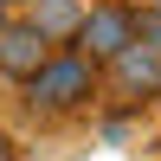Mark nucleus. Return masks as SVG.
I'll list each match as a JSON object with an SVG mask.
<instances>
[{
  "mask_svg": "<svg viewBox=\"0 0 161 161\" xmlns=\"http://www.w3.org/2000/svg\"><path fill=\"white\" fill-rule=\"evenodd\" d=\"M136 39H142V45H155V52H161V7H148V0L136 7Z\"/></svg>",
  "mask_w": 161,
  "mask_h": 161,
  "instance_id": "6",
  "label": "nucleus"
},
{
  "mask_svg": "<svg viewBox=\"0 0 161 161\" xmlns=\"http://www.w3.org/2000/svg\"><path fill=\"white\" fill-rule=\"evenodd\" d=\"M19 90H26V103L45 110V116L84 110V103L97 97V58H90V52H52V58L39 64Z\"/></svg>",
  "mask_w": 161,
  "mask_h": 161,
  "instance_id": "1",
  "label": "nucleus"
},
{
  "mask_svg": "<svg viewBox=\"0 0 161 161\" xmlns=\"http://www.w3.org/2000/svg\"><path fill=\"white\" fill-rule=\"evenodd\" d=\"M52 52H58V45H52L32 19H7V26H0V71H7L13 84H26V77H32Z\"/></svg>",
  "mask_w": 161,
  "mask_h": 161,
  "instance_id": "3",
  "label": "nucleus"
},
{
  "mask_svg": "<svg viewBox=\"0 0 161 161\" xmlns=\"http://www.w3.org/2000/svg\"><path fill=\"white\" fill-rule=\"evenodd\" d=\"M26 19H32L52 45H71L77 26H84V7H77V0H26Z\"/></svg>",
  "mask_w": 161,
  "mask_h": 161,
  "instance_id": "5",
  "label": "nucleus"
},
{
  "mask_svg": "<svg viewBox=\"0 0 161 161\" xmlns=\"http://www.w3.org/2000/svg\"><path fill=\"white\" fill-rule=\"evenodd\" d=\"M71 45H77V52H90L97 64H110L123 45H136V7H123V0H110V7H90Z\"/></svg>",
  "mask_w": 161,
  "mask_h": 161,
  "instance_id": "2",
  "label": "nucleus"
},
{
  "mask_svg": "<svg viewBox=\"0 0 161 161\" xmlns=\"http://www.w3.org/2000/svg\"><path fill=\"white\" fill-rule=\"evenodd\" d=\"M110 71H116V84L136 90V97H161V52H155V45H142V39L116 52Z\"/></svg>",
  "mask_w": 161,
  "mask_h": 161,
  "instance_id": "4",
  "label": "nucleus"
},
{
  "mask_svg": "<svg viewBox=\"0 0 161 161\" xmlns=\"http://www.w3.org/2000/svg\"><path fill=\"white\" fill-rule=\"evenodd\" d=\"M7 7H13V0H0V26H7Z\"/></svg>",
  "mask_w": 161,
  "mask_h": 161,
  "instance_id": "8",
  "label": "nucleus"
},
{
  "mask_svg": "<svg viewBox=\"0 0 161 161\" xmlns=\"http://www.w3.org/2000/svg\"><path fill=\"white\" fill-rule=\"evenodd\" d=\"M0 161H13V148H7V136H0Z\"/></svg>",
  "mask_w": 161,
  "mask_h": 161,
  "instance_id": "7",
  "label": "nucleus"
},
{
  "mask_svg": "<svg viewBox=\"0 0 161 161\" xmlns=\"http://www.w3.org/2000/svg\"><path fill=\"white\" fill-rule=\"evenodd\" d=\"M148 7H161V0H148Z\"/></svg>",
  "mask_w": 161,
  "mask_h": 161,
  "instance_id": "9",
  "label": "nucleus"
}]
</instances>
